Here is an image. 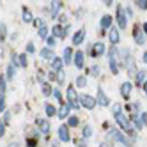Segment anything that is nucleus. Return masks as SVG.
I'll list each match as a JSON object with an SVG mask.
<instances>
[{"mask_svg":"<svg viewBox=\"0 0 147 147\" xmlns=\"http://www.w3.org/2000/svg\"><path fill=\"white\" fill-rule=\"evenodd\" d=\"M18 62H20V67H27V53H20L18 55Z\"/></svg>","mask_w":147,"mask_h":147,"instance_id":"nucleus-36","label":"nucleus"},{"mask_svg":"<svg viewBox=\"0 0 147 147\" xmlns=\"http://www.w3.org/2000/svg\"><path fill=\"white\" fill-rule=\"evenodd\" d=\"M48 78H50V80H57V73H55V71H50V73H48Z\"/></svg>","mask_w":147,"mask_h":147,"instance_id":"nucleus-49","label":"nucleus"},{"mask_svg":"<svg viewBox=\"0 0 147 147\" xmlns=\"http://www.w3.org/2000/svg\"><path fill=\"white\" fill-rule=\"evenodd\" d=\"M85 36H87V30L85 28H78L75 34H73L71 41H73V46H80L83 41H85Z\"/></svg>","mask_w":147,"mask_h":147,"instance_id":"nucleus-9","label":"nucleus"},{"mask_svg":"<svg viewBox=\"0 0 147 147\" xmlns=\"http://www.w3.org/2000/svg\"><path fill=\"white\" fill-rule=\"evenodd\" d=\"M4 75H5L7 82H9V80H13V78H14V75H16V67H14L13 64H9V66H7V69H5V73H4Z\"/></svg>","mask_w":147,"mask_h":147,"instance_id":"nucleus-28","label":"nucleus"},{"mask_svg":"<svg viewBox=\"0 0 147 147\" xmlns=\"http://www.w3.org/2000/svg\"><path fill=\"white\" fill-rule=\"evenodd\" d=\"M128 117H129V122H131V128H133L135 131H142V129H144L140 113H131V115H128Z\"/></svg>","mask_w":147,"mask_h":147,"instance_id":"nucleus-12","label":"nucleus"},{"mask_svg":"<svg viewBox=\"0 0 147 147\" xmlns=\"http://www.w3.org/2000/svg\"><path fill=\"white\" fill-rule=\"evenodd\" d=\"M69 115H71V107H69L67 103H62L60 108L57 110V117H59L60 121H67Z\"/></svg>","mask_w":147,"mask_h":147,"instance_id":"nucleus-17","label":"nucleus"},{"mask_svg":"<svg viewBox=\"0 0 147 147\" xmlns=\"http://www.w3.org/2000/svg\"><path fill=\"white\" fill-rule=\"evenodd\" d=\"M50 66H51V71L59 73V71H62V67H64V60H62V57H55L50 62Z\"/></svg>","mask_w":147,"mask_h":147,"instance_id":"nucleus-21","label":"nucleus"},{"mask_svg":"<svg viewBox=\"0 0 147 147\" xmlns=\"http://www.w3.org/2000/svg\"><path fill=\"white\" fill-rule=\"evenodd\" d=\"M22 20H23V23H32L34 22V14L28 11L27 7L22 9Z\"/></svg>","mask_w":147,"mask_h":147,"instance_id":"nucleus-23","label":"nucleus"},{"mask_svg":"<svg viewBox=\"0 0 147 147\" xmlns=\"http://www.w3.org/2000/svg\"><path fill=\"white\" fill-rule=\"evenodd\" d=\"M7 90V78L5 75H0V94H5Z\"/></svg>","mask_w":147,"mask_h":147,"instance_id":"nucleus-33","label":"nucleus"},{"mask_svg":"<svg viewBox=\"0 0 147 147\" xmlns=\"http://www.w3.org/2000/svg\"><path fill=\"white\" fill-rule=\"evenodd\" d=\"M55 45H57V39H55L53 36L50 34V36L46 37V46H48V48H51V50H53V48H55Z\"/></svg>","mask_w":147,"mask_h":147,"instance_id":"nucleus-35","label":"nucleus"},{"mask_svg":"<svg viewBox=\"0 0 147 147\" xmlns=\"http://www.w3.org/2000/svg\"><path fill=\"white\" fill-rule=\"evenodd\" d=\"M73 57H75V51H73V48H64V51H62V60H64V64H73Z\"/></svg>","mask_w":147,"mask_h":147,"instance_id":"nucleus-20","label":"nucleus"},{"mask_svg":"<svg viewBox=\"0 0 147 147\" xmlns=\"http://www.w3.org/2000/svg\"><path fill=\"white\" fill-rule=\"evenodd\" d=\"M73 64H75L76 69H83V66H85V53H83L82 50H76V51H75V57H73Z\"/></svg>","mask_w":147,"mask_h":147,"instance_id":"nucleus-10","label":"nucleus"},{"mask_svg":"<svg viewBox=\"0 0 147 147\" xmlns=\"http://www.w3.org/2000/svg\"><path fill=\"white\" fill-rule=\"evenodd\" d=\"M124 13H126V16H128V20L133 18V9L131 7H124Z\"/></svg>","mask_w":147,"mask_h":147,"instance_id":"nucleus-46","label":"nucleus"},{"mask_svg":"<svg viewBox=\"0 0 147 147\" xmlns=\"http://www.w3.org/2000/svg\"><path fill=\"white\" fill-rule=\"evenodd\" d=\"M75 145H78V147H87V140L85 138H78V140H75Z\"/></svg>","mask_w":147,"mask_h":147,"instance_id":"nucleus-43","label":"nucleus"},{"mask_svg":"<svg viewBox=\"0 0 147 147\" xmlns=\"http://www.w3.org/2000/svg\"><path fill=\"white\" fill-rule=\"evenodd\" d=\"M41 90H43V94H45L46 98H50V96H53V87H51L50 83H43V89H41Z\"/></svg>","mask_w":147,"mask_h":147,"instance_id":"nucleus-31","label":"nucleus"},{"mask_svg":"<svg viewBox=\"0 0 147 147\" xmlns=\"http://www.w3.org/2000/svg\"><path fill=\"white\" fill-rule=\"evenodd\" d=\"M107 34H108V41H110L112 46H117V45L121 43V32H119L117 27H112Z\"/></svg>","mask_w":147,"mask_h":147,"instance_id":"nucleus-8","label":"nucleus"},{"mask_svg":"<svg viewBox=\"0 0 147 147\" xmlns=\"http://www.w3.org/2000/svg\"><path fill=\"white\" fill-rule=\"evenodd\" d=\"M36 126H37L39 133H43V135H50L51 124H50V121H48V119H37V121H36Z\"/></svg>","mask_w":147,"mask_h":147,"instance_id":"nucleus-13","label":"nucleus"},{"mask_svg":"<svg viewBox=\"0 0 147 147\" xmlns=\"http://www.w3.org/2000/svg\"><path fill=\"white\" fill-rule=\"evenodd\" d=\"M140 119H142V124L145 128V126H147V112H140Z\"/></svg>","mask_w":147,"mask_h":147,"instance_id":"nucleus-44","label":"nucleus"},{"mask_svg":"<svg viewBox=\"0 0 147 147\" xmlns=\"http://www.w3.org/2000/svg\"><path fill=\"white\" fill-rule=\"evenodd\" d=\"M142 62H144V64H147V50L142 53Z\"/></svg>","mask_w":147,"mask_h":147,"instance_id":"nucleus-52","label":"nucleus"},{"mask_svg":"<svg viewBox=\"0 0 147 147\" xmlns=\"http://www.w3.org/2000/svg\"><path fill=\"white\" fill-rule=\"evenodd\" d=\"M108 136H110L115 144H119V145H122V147H131V138H129L126 133H122L119 128L108 129Z\"/></svg>","mask_w":147,"mask_h":147,"instance_id":"nucleus-1","label":"nucleus"},{"mask_svg":"<svg viewBox=\"0 0 147 147\" xmlns=\"http://www.w3.org/2000/svg\"><path fill=\"white\" fill-rule=\"evenodd\" d=\"M89 75H90V76H94V78H99V75H101V67H99L98 64L90 66V67H89Z\"/></svg>","mask_w":147,"mask_h":147,"instance_id":"nucleus-29","label":"nucleus"},{"mask_svg":"<svg viewBox=\"0 0 147 147\" xmlns=\"http://www.w3.org/2000/svg\"><path fill=\"white\" fill-rule=\"evenodd\" d=\"M96 103H98V107H110V98L105 94V90H103V87H98V92H96Z\"/></svg>","mask_w":147,"mask_h":147,"instance_id":"nucleus-6","label":"nucleus"},{"mask_svg":"<svg viewBox=\"0 0 147 147\" xmlns=\"http://www.w3.org/2000/svg\"><path fill=\"white\" fill-rule=\"evenodd\" d=\"M108 55V62H117L121 66V53H119V46H110V50L107 51Z\"/></svg>","mask_w":147,"mask_h":147,"instance_id":"nucleus-14","label":"nucleus"},{"mask_svg":"<svg viewBox=\"0 0 147 147\" xmlns=\"http://www.w3.org/2000/svg\"><path fill=\"white\" fill-rule=\"evenodd\" d=\"M11 64H13L14 67H20V62H18V55L14 53V51L11 53Z\"/></svg>","mask_w":147,"mask_h":147,"instance_id":"nucleus-41","label":"nucleus"},{"mask_svg":"<svg viewBox=\"0 0 147 147\" xmlns=\"http://www.w3.org/2000/svg\"><path fill=\"white\" fill-rule=\"evenodd\" d=\"M112 23H113V18H112L110 14H105V16H101V20H99L101 34H105V32H108V30L112 28Z\"/></svg>","mask_w":147,"mask_h":147,"instance_id":"nucleus-11","label":"nucleus"},{"mask_svg":"<svg viewBox=\"0 0 147 147\" xmlns=\"http://www.w3.org/2000/svg\"><path fill=\"white\" fill-rule=\"evenodd\" d=\"M108 67H110V71H112V75H119L121 66L117 64V62H108Z\"/></svg>","mask_w":147,"mask_h":147,"instance_id":"nucleus-34","label":"nucleus"},{"mask_svg":"<svg viewBox=\"0 0 147 147\" xmlns=\"http://www.w3.org/2000/svg\"><path fill=\"white\" fill-rule=\"evenodd\" d=\"M142 92H144L145 96H147V80H145V82L142 83Z\"/></svg>","mask_w":147,"mask_h":147,"instance_id":"nucleus-50","label":"nucleus"},{"mask_svg":"<svg viewBox=\"0 0 147 147\" xmlns=\"http://www.w3.org/2000/svg\"><path fill=\"white\" fill-rule=\"evenodd\" d=\"M37 36H39L41 39H45V41H46V37L50 36V30H48V27H46V25H43V27H41V28L37 30Z\"/></svg>","mask_w":147,"mask_h":147,"instance_id":"nucleus-32","label":"nucleus"},{"mask_svg":"<svg viewBox=\"0 0 147 147\" xmlns=\"http://www.w3.org/2000/svg\"><path fill=\"white\" fill-rule=\"evenodd\" d=\"M48 9H50L51 18H59V11L62 9V2H59V0H53V2H50Z\"/></svg>","mask_w":147,"mask_h":147,"instance_id":"nucleus-18","label":"nucleus"},{"mask_svg":"<svg viewBox=\"0 0 147 147\" xmlns=\"http://www.w3.org/2000/svg\"><path fill=\"white\" fill-rule=\"evenodd\" d=\"M9 117H11V113H9V112H7V110H5V113H4V119H2V121H4V124H5V126H7V124H9Z\"/></svg>","mask_w":147,"mask_h":147,"instance_id":"nucleus-47","label":"nucleus"},{"mask_svg":"<svg viewBox=\"0 0 147 147\" xmlns=\"http://www.w3.org/2000/svg\"><path fill=\"white\" fill-rule=\"evenodd\" d=\"M57 82L60 83V85H64V83H66V71L64 69L57 73Z\"/></svg>","mask_w":147,"mask_h":147,"instance_id":"nucleus-37","label":"nucleus"},{"mask_svg":"<svg viewBox=\"0 0 147 147\" xmlns=\"http://www.w3.org/2000/svg\"><path fill=\"white\" fill-rule=\"evenodd\" d=\"M0 36H2V30H0Z\"/></svg>","mask_w":147,"mask_h":147,"instance_id":"nucleus-55","label":"nucleus"},{"mask_svg":"<svg viewBox=\"0 0 147 147\" xmlns=\"http://www.w3.org/2000/svg\"><path fill=\"white\" fill-rule=\"evenodd\" d=\"M131 36H133V41H135V43L138 45V46H144V45H145L147 37H145V34L142 32V25H135V27H133Z\"/></svg>","mask_w":147,"mask_h":147,"instance_id":"nucleus-5","label":"nucleus"},{"mask_svg":"<svg viewBox=\"0 0 147 147\" xmlns=\"http://www.w3.org/2000/svg\"><path fill=\"white\" fill-rule=\"evenodd\" d=\"M0 112L5 113V94H0Z\"/></svg>","mask_w":147,"mask_h":147,"instance_id":"nucleus-40","label":"nucleus"},{"mask_svg":"<svg viewBox=\"0 0 147 147\" xmlns=\"http://www.w3.org/2000/svg\"><path fill=\"white\" fill-rule=\"evenodd\" d=\"M80 124V119L76 117V115H69V117H67V121H66V126H67V128H76V126Z\"/></svg>","mask_w":147,"mask_h":147,"instance_id":"nucleus-25","label":"nucleus"},{"mask_svg":"<svg viewBox=\"0 0 147 147\" xmlns=\"http://www.w3.org/2000/svg\"><path fill=\"white\" fill-rule=\"evenodd\" d=\"M39 55H41V59H43V60H48V62H51V60L55 59V53H53V50H51V48H48V46L41 48Z\"/></svg>","mask_w":147,"mask_h":147,"instance_id":"nucleus-19","label":"nucleus"},{"mask_svg":"<svg viewBox=\"0 0 147 147\" xmlns=\"http://www.w3.org/2000/svg\"><path fill=\"white\" fill-rule=\"evenodd\" d=\"M57 136H59V140H60V142H64V144L71 142V135H69V128H67L66 124H60V126H59V129H57Z\"/></svg>","mask_w":147,"mask_h":147,"instance_id":"nucleus-7","label":"nucleus"},{"mask_svg":"<svg viewBox=\"0 0 147 147\" xmlns=\"http://www.w3.org/2000/svg\"><path fill=\"white\" fill-rule=\"evenodd\" d=\"M142 32L145 34V37H147V22H144L142 23Z\"/></svg>","mask_w":147,"mask_h":147,"instance_id":"nucleus-51","label":"nucleus"},{"mask_svg":"<svg viewBox=\"0 0 147 147\" xmlns=\"http://www.w3.org/2000/svg\"><path fill=\"white\" fill-rule=\"evenodd\" d=\"M133 4L138 9H142V11H147V0H135Z\"/></svg>","mask_w":147,"mask_h":147,"instance_id":"nucleus-38","label":"nucleus"},{"mask_svg":"<svg viewBox=\"0 0 147 147\" xmlns=\"http://www.w3.org/2000/svg\"><path fill=\"white\" fill-rule=\"evenodd\" d=\"M121 96L124 98V99H129V96H131V90H133V82H122L121 83Z\"/></svg>","mask_w":147,"mask_h":147,"instance_id":"nucleus-15","label":"nucleus"},{"mask_svg":"<svg viewBox=\"0 0 147 147\" xmlns=\"http://www.w3.org/2000/svg\"><path fill=\"white\" fill-rule=\"evenodd\" d=\"M94 135V129H92V126H89V124H85L83 126V129H82V138H90V136Z\"/></svg>","mask_w":147,"mask_h":147,"instance_id":"nucleus-26","label":"nucleus"},{"mask_svg":"<svg viewBox=\"0 0 147 147\" xmlns=\"http://www.w3.org/2000/svg\"><path fill=\"white\" fill-rule=\"evenodd\" d=\"M45 113H46L48 119H50V117H57V108H55L51 103H46V105H45Z\"/></svg>","mask_w":147,"mask_h":147,"instance_id":"nucleus-24","label":"nucleus"},{"mask_svg":"<svg viewBox=\"0 0 147 147\" xmlns=\"http://www.w3.org/2000/svg\"><path fill=\"white\" fill-rule=\"evenodd\" d=\"M85 85H87V76H85V75H78V76H76V80H75V87L83 89Z\"/></svg>","mask_w":147,"mask_h":147,"instance_id":"nucleus-27","label":"nucleus"},{"mask_svg":"<svg viewBox=\"0 0 147 147\" xmlns=\"http://www.w3.org/2000/svg\"><path fill=\"white\" fill-rule=\"evenodd\" d=\"M110 108H112L113 117H115V115H121V113H122V105H121V103H112Z\"/></svg>","mask_w":147,"mask_h":147,"instance_id":"nucleus-30","label":"nucleus"},{"mask_svg":"<svg viewBox=\"0 0 147 147\" xmlns=\"http://www.w3.org/2000/svg\"><path fill=\"white\" fill-rule=\"evenodd\" d=\"M53 98L62 105V103H64V99H62V92H60V89H53Z\"/></svg>","mask_w":147,"mask_h":147,"instance_id":"nucleus-39","label":"nucleus"},{"mask_svg":"<svg viewBox=\"0 0 147 147\" xmlns=\"http://www.w3.org/2000/svg\"><path fill=\"white\" fill-rule=\"evenodd\" d=\"M25 53H36V45L32 43V41L27 45V51H25Z\"/></svg>","mask_w":147,"mask_h":147,"instance_id":"nucleus-42","label":"nucleus"},{"mask_svg":"<svg viewBox=\"0 0 147 147\" xmlns=\"http://www.w3.org/2000/svg\"><path fill=\"white\" fill-rule=\"evenodd\" d=\"M78 101H80V107L87 108V110H94V108L98 107L96 98H94V96H89V94H80Z\"/></svg>","mask_w":147,"mask_h":147,"instance_id":"nucleus-3","label":"nucleus"},{"mask_svg":"<svg viewBox=\"0 0 147 147\" xmlns=\"http://www.w3.org/2000/svg\"><path fill=\"white\" fill-rule=\"evenodd\" d=\"M105 53H107V48H105V43H101V41L94 43V45L89 48V55H90L92 59H99V57H103Z\"/></svg>","mask_w":147,"mask_h":147,"instance_id":"nucleus-4","label":"nucleus"},{"mask_svg":"<svg viewBox=\"0 0 147 147\" xmlns=\"http://www.w3.org/2000/svg\"><path fill=\"white\" fill-rule=\"evenodd\" d=\"M27 144H28V147H36L37 140H36V138H34V140H32V138H28V140H27Z\"/></svg>","mask_w":147,"mask_h":147,"instance_id":"nucleus-48","label":"nucleus"},{"mask_svg":"<svg viewBox=\"0 0 147 147\" xmlns=\"http://www.w3.org/2000/svg\"><path fill=\"white\" fill-rule=\"evenodd\" d=\"M115 22H117V28L119 30H126V28H128V16H126L122 5H117V11H115Z\"/></svg>","mask_w":147,"mask_h":147,"instance_id":"nucleus-2","label":"nucleus"},{"mask_svg":"<svg viewBox=\"0 0 147 147\" xmlns=\"http://www.w3.org/2000/svg\"><path fill=\"white\" fill-rule=\"evenodd\" d=\"M4 135H5V124H4L2 119H0V138H2Z\"/></svg>","mask_w":147,"mask_h":147,"instance_id":"nucleus-45","label":"nucleus"},{"mask_svg":"<svg viewBox=\"0 0 147 147\" xmlns=\"http://www.w3.org/2000/svg\"><path fill=\"white\" fill-rule=\"evenodd\" d=\"M5 147H20V144H16V142H11L9 145H5Z\"/></svg>","mask_w":147,"mask_h":147,"instance_id":"nucleus-53","label":"nucleus"},{"mask_svg":"<svg viewBox=\"0 0 147 147\" xmlns=\"http://www.w3.org/2000/svg\"><path fill=\"white\" fill-rule=\"evenodd\" d=\"M147 80V73L144 69H138L136 71V75H135V82H136V85H140L142 87V83Z\"/></svg>","mask_w":147,"mask_h":147,"instance_id":"nucleus-22","label":"nucleus"},{"mask_svg":"<svg viewBox=\"0 0 147 147\" xmlns=\"http://www.w3.org/2000/svg\"><path fill=\"white\" fill-rule=\"evenodd\" d=\"M99 147H113V145H110V144H101Z\"/></svg>","mask_w":147,"mask_h":147,"instance_id":"nucleus-54","label":"nucleus"},{"mask_svg":"<svg viewBox=\"0 0 147 147\" xmlns=\"http://www.w3.org/2000/svg\"><path fill=\"white\" fill-rule=\"evenodd\" d=\"M50 34L53 36L55 39H64V37L67 36V34H66V30H64V25H60V23H57V25H53V27H51Z\"/></svg>","mask_w":147,"mask_h":147,"instance_id":"nucleus-16","label":"nucleus"}]
</instances>
